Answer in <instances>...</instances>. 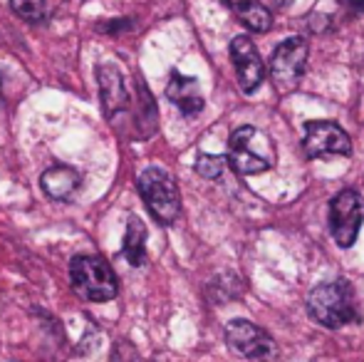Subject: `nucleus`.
I'll return each instance as SVG.
<instances>
[{
  "instance_id": "nucleus-16",
  "label": "nucleus",
  "mask_w": 364,
  "mask_h": 362,
  "mask_svg": "<svg viewBox=\"0 0 364 362\" xmlns=\"http://www.w3.org/2000/svg\"><path fill=\"white\" fill-rule=\"evenodd\" d=\"M196 171L203 179H218V176L223 174V156L201 154L196 159Z\"/></svg>"
},
{
  "instance_id": "nucleus-17",
  "label": "nucleus",
  "mask_w": 364,
  "mask_h": 362,
  "mask_svg": "<svg viewBox=\"0 0 364 362\" xmlns=\"http://www.w3.org/2000/svg\"><path fill=\"white\" fill-rule=\"evenodd\" d=\"M292 0H270V5H275V8H288Z\"/></svg>"
},
{
  "instance_id": "nucleus-15",
  "label": "nucleus",
  "mask_w": 364,
  "mask_h": 362,
  "mask_svg": "<svg viewBox=\"0 0 364 362\" xmlns=\"http://www.w3.org/2000/svg\"><path fill=\"white\" fill-rule=\"evenodd\" d=\"M10 8L25 20H40L45 15V0H10Z\"/></svg>"
},
{
  "instance_id": "nucleus-11",
  "label": "nucleus",
  "mask_w": 364,
  "mask_h": 362,
  "mask_svg": "<svg viewBox=\"0 0 364 362\" xmlns=\"http://www.w3.org/2000/svg\"><path fill=\"white\" fill-rule=\"evenodd\" d=\"M166 97L183 112V115H198L203 110V95L198 90V82L193 78H186L181 73H173L166 85Z\"/></svg>"
},
{
  "instance_id": "nucleus-1",
  "label": "nucleus",
  "mask_w": 364,
  "mask_h": 362,
  "mask_svg": "<svg viewBox=\"0 0 364 362\" xmlns=\"http://www.w3.org/2000/svg\"><path fill=\"white\" fill-rule=\"evenodd\" d=\"M307 310L322 328L330 330L350 325L360 318L357 315L355 290L350 288L347 280H330V283L315 285L310 290V295H307Z\"/></svg>"
},
{
  "instance_id": "nucleus-14",
  "label": "nucleus",
  "mask_w": 364,
  "mask_h": 362,
  "mask_svg": "<svg viewBox=\"0 0 364 362\" xmlns=\"http://www.w3.org/2000/svg\"><path fill=\"white\" fill-rule=\"evenodd\" d=\"M144 241H146V226L141 223V218L132 216L127 223V233H124V258L132 266H141L146 258L144 253Z\"/></svg>"
},
{
  "instance_id": "nucleus-12",
  "label": "nucleus",
  "mask_w": 364,
  "mask_h": 362,
  "mask_svg": "<svg viewBox=\"0 0 364 362\" xmlns=\"http://www.w3.org/2000/svg\"><path fill=\"white\" fill-rule=\"evenodd\" d=\"M40 186H43V191L48 193L50 198H55V201H68L77 188H80V174H77L73 166H65V164L50 166V169L40 176Z\"/></svg>"
},
{
  "instance_id": "nucleus-9",
  "label": "nucleus",
  "mask_w": 364,
  "mask_h": 362,
  "mask_svg": "<svg viewBox=\"0 0 364 362\" xmlns=\"http://www.w3.org/2000/svg\"><path fill=\"white\" fill-rule=\"evenodd\" d=\"M230 60L235 65V75H238V85L245 95H253L255 90L263 85L265 78V65L260 60L258 50H255L253 40L245 38V35H238L230 43Z\"/></svg>"
},
{
  "instance_id": "nucleus-6",
  "label": "nucleus",
  "mask_w": 364,
  "mask_h": 362,
  "mask_svg": "<svg viewBox=\"0 0 364 362\" xmlns=\"http://www.w3.org/2000/svg\"><path fill=\"white\" fill-rule=\"evenodd\" d=\"M307 63V43L302 38H288L280 43L270 60V80L278 92H292L300 85Z\"/></svg>"
},
{
  "instance_id": "nucleus-2",
  "label": "nucleus",
  "mask_w": 364,
  "mask_h": 362,
  "mask_svg": "<svg viewBox=\"0 0 364 362\" xmlns=\"http://www.w3.org/2000/svg\"><path fill=\"white\" fill-rule=\"evenodd\" d=\"M278 161L275 144L265 132L255 127H240L230 134L228 142V164L240 176H253L268 171Z\"/></svg>"
},
{
  "instance_id": "nucleus-18",
  "label": "nucleus",
  "mask_w": 364,
  "mask_h": 362,
  "mask_svg": "<svg viewBox=\"0 0 364 362\" xmlns=\"http://www.w3.org/2000/svg\"><path fill=\"white\" fill-rule=\"evenodd\" d=\"M347 3H350L352 8H357V10H364V0H347Z\"/></svg>"
},
{
  "instance_id": "nucleus-3",
  "label": "nucleus",
  "mask_w": 364,
  "mask_h": 362,
  "mask_svg": "<svg viewBox=\"0 0 364 362\" xmlns=\"http://www.w3.org/2000/svg\"><path fill=\"white\" fill-rule=\"evenodd\" d=\"M136 186H139L146 208L159 223L168 226V223L176 221L178 213H181V196H178L176 181L166 171L159 169V166H149L139 174Z\"/></svg>"
},
{
  "instance_id": "nucleus-8",
  "label": "nucleus",
  "mask_w": 364,
  "mask_h": 362,
  "mask_svg": "<svg viewBox=\"0 0 364 362\" xmlns=\"http://www.w3.org/2000/svg\"><path fill=\"white\" fill-rule=\"evenodd\" d=\"M225 343L235 355L248 360H265L275 348L270 335L248 320H230L225 325Z\"/></svg>"
},
{
  "instance_id": "nucleus-5",
  "label": "nucleus",
  "mask_w": 364,
  "mask_h": 362,
  "mask_svg": "<svg viewBox=\"0 0 364 362\" xmlns=\"http://www.w3.org/2000/svg\"><path fill=\"white\" fill-rule=\"evenodd\" d=\"M364 221V201L357 191L345 188L330 203V231L340 248H350L360 236Z\"/></svg>"
},
{
  "instance_id": "nucleus-13",
  "label": "nucleus",
  "mask_w": 364,
  "mask_h": 362,
  "mask_svg": "<svg viewBox=\"0 0 364 362\" xmlns=\"http://www.w3.org/2000/svg\"><path fill=\"white\" fill-rule=\"evenodd\" d=\"M223 3L253 33H268L273 28V15H270V10L260 0H223Z\"/></svg>"
},
{
  "instance_id": "nucleus-4",
  "label": "nucleus",
  "mask_w": 364,
  "mask_h": 362,
  "mask_svg": "<svg viewBox=\"0 0 364 362\" xmlns=\"http://www.w3.org/2000/svg\"><path fill=\"white\" fill-rule=\"evenodd\" d=\"M70 280L77 293L92 303H107L117 295V275L100 256H75L70 263Z\"/></svg>"
},
{
  "instance_id": "nucleus-7",
  "label": "nucleus",
  "mask_w": 364,
  "mask_h": 362,
  "mask_svg": "<svg viewBox=\"0 0 364 362\" xmlns=\"http://www.w3.org/2000/svg\"><path fill=\"white\" fill-rule=\"evenodd\" d=\"M302 151L310 159H320V156H350L352 142L347 137V132L340 124H335V122H307Z\"/></svg>"
},
{
  "instance_id": "nucleus-10",
  "label": "nucleus",
  "mask_w": 364,
  "mask_h": 362,
  "mask_svg": "<svg viewBox=\"0 0 364 362\" xmlns=\"http://www.w3.org/2000/svg\"><path fill=\"white\" fill-rule=\"evenodd\" d=\"M97 78H100V92H102V105L109 119H114L122 110H127L129 105V92L124 87V80H122L119 70L112 68V65H102L97 70Z\"/></svg>"
}]
</instances>
